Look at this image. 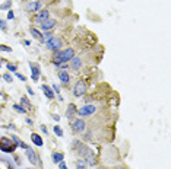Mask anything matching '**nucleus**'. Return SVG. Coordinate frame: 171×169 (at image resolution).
<instances>
[{
  "mask_svg": "<svg viewBox=\"0 0 171 169\" xmlns=\"http://www.w3.org/2000/svg\"><path fill=\"white\" fill-rule=\"evenodd\" d=\"M3 79H5V80H6L7 83H12V76H10V74H9V73H5V74H3Z\"/></svg>",
  "mask_w": 171,
  "mask_h": 169,
  "instance_id": "31",
  "label": "nucleus"
},
{
  "mask_svg": "<svg viewBox=\"0 0 171 169\" xmlns=\"http://www.w3.org/2000/svg\"><path fill=\"white\" fill-rule=\"evenodd\" d=\"M51 89H53V92H56L57 95H60V88H59L57 85H53V88H51Z\"/></svg>",
  "mask_w": 171,
  "mask_h": 169,
  "instance_id": "34",
  "label": "nucleus"
},
{
  "mask_svg": "<svg viewBox=\"0 0 171 169\" xmlns=\"http://www.w3.org/2000/svg\"><path fill=\"white\" fill-rule=\"evenodd\" d=\"M75 57V50L67 48V50H57L53 53V64H59V63H67Z\"/></svg>",
  "mask_w": 171,
  "mask_h": 169,
  "instance_id": "1",
  "label": "nucleus"
},
{
  "mask_svg": "<svg viewBox=\"0 0 171 169\" xmlns=\"http://www.w3.org/2000/svg\"><path fill=\"white\" fill-rule=\"evenodd\" d=\"M76 114H78L76 105H75V103H69V105H67V109H66V117L69 118V120H72Z\"/></svg>",
  "mask_w": 171,
  "mask_h": 169,
  "instance_id": "13",
  "label": "nucleus"
},
{
  "mask_svg": "<svg viewBox=\"0 0 171 169\" xmlns=\"http://www.w3.org/2000/svg\"><path fill=\"white\" fill-rule=\"evenodd\" d=\"M26 92H28V93H29V95H31V96H35V92H34V91H32V89H31V88H29V86H28V88H26Z\"/></svg>",
  "mask_w": 171,
  "mask_h": 169,
  "instance_id": "37",
  "label": "nucleus"
},
{
  "mask_svg": "<svg viewBox=\"0 0 171 169\" xmlns=\"http://www.w3.org/2000/svg\"><path fill=\"white\" fill-rule=\"evenodd\" d=\"M86 166H88V165H86V162L84 159H79L78 163H76V169H88Z\"/></svg>",
  "mask_w": 171,
  "mask_h": 169,
  "instance_id": "24",
  "label": "nucleus"
},
{
  "mask_svg": "<svg viewBox=\"0 0 171 169\" xmlns=\"http://www.w3.org/2000/svg\"><path fill=\"white\" fill-rule=\"evenodd\" d=\"M26 124H29V126H32L34 122H32V120H31V118H26Z\"/></svg>",
  "mask_w": 171,
  "mask_h": 169,
  "instance_id": "39",
  "label": "nucleus"
},
{
  "mask_svg": "<svg viewBox=\"0 0 171 169\" xmlns=\"http://www.w3.org/2000/svg\"><path fill=\"white\" fill-rule=\"evenodd\" d=\"M15 74H16V77H18L19 80H22V82H25V80H26V77H25L24 74H21V73H15Z\"/></svg>",
  "mask_w": 171,
  "mask_h": 169,
  "instance_id": "35",
  "label": "nucleus"
},
{
  "mask_svg": "<svg viewBox=\"0 0 171 169\" xmlns=\"http://www.w3.org/2000/svg\"><path fill=\"white\" fill-rule=\"evenodd\" d=\"M6 67H7V70H9V72H12V73L18 72V66H16V64H10V63H7Z\"/></svg>",
  "mask_w": 171,
  "mask_h": 169,
  "instance_id": "26",
  "label": "nucleus"
},
{
  "mask_svg": "<svg viewBox=\"0 0 171 169\" xmlns=\"http://www.w3.org/2000/svg\"><path fill=\"white\" fill-rule=\"evenodd\" d=\"M7 19H15V13H13V10H7Z\"/></svg>",
  "mask_w": 171,
  "mask_h": 169,
  "instance_id": "33",
  "label": "nucleus"
},
{
  "mask_svg": "<svg viewBox=\"0 0 171 169\" xmlns=\"http://www.w3.org/2000/svg\"><path fill=\"white\" fill-rule=\"evenodd\" d=\"M95 111H97V108L92 103H88V105L78 109V115H80V117H88V115H92Z\"/></svg>",
  "mask_w": 171,
  "mask_h": 169,
  "instance_id": "8",
  "label": "nucleus"
},
{
  "mask_svg": "<svg viewBox=\"0 0 171 169\" xmlns=\"http://www.w3.org/2000/svg\"><path fill=\"white\" fill-rule=\"evenodd\" d=\"M43 7V3L41 2H28L25 5V10L26 12H35V10H40Z\"/></svg>",
  "mask_w": 171,
  "mask_h": 169,
  "instance_id": "10",
  "label": "nucleus"
},
{
  "mask_svg": "<svg viewBox=\"0 0 171 169\" xmlns=\"http://www.w3.org/2000/svg\"><path fill=\"white\" fill-rule=\"evenodd\" d=\"M57 99H59V101L61 102V101H63V96H61V95H57Z\"/></svg>",
  "mask_w": 171,
  "mask_h": 169,
  "instance_id": "40",
  "label": "nucleus"
},
{
  "mask_svg": "<svg viewBox=\"0 0 171 169\" xmlns=\"http://www.w3.org/2000/svg\"><path fill=\"white\" fill-rule=\"evenodd\" d=\"M70 61H72V69L73 70H79L80 67H82V60H80L79 57H73Z\"/></svg>",
  "mask_w": 171,
  "mask_h": 169,
  "instance_id": "20",
  "label": "nucleus"
},
{
  "mask_svg": "<svg viewBox=\"0 0 171 169\" xmlns=\"http://www.w3.org/2000/svg\"><path fill=\"white\" fill-rule=\"evenodd\" d=\"M31 140H32V143H34L35 146H38V147H41V146H43V137H41L40 134L32 133L31 134Z\"/></svg>",
  "mask_w": 171,
  "mask_h": 169,
  "instance_id": "18",
  "label": "nucleus"
},
{
  "mask_svg": "<svg viewBox=\"0 0 171 169\" xmlns=\"http://www.w3.org/2000/svg\"><path fill=\"white\" fill-rule=\"evenodd\" d=\"M57 165H59V169H69V168H67V165L64 163V160H61V162L57 163Z\"/></svg>",
  "mask_w": 171,
  "mask_h": 169,
  "instance_id": "32",
  "label": "nucleus"
},
{
  "mask_svg": "<svg viewBox=\"0 0 171 169\" xmlns=\"http://www.w3.org/2000/svg\"><path fill=\"white\" fill-rule=\"evenodd\" d=\"M21 105H22L26 111H31V109H32V105H31V102L28 101V98H26V96L21 98Z\"/></svg>",
  "mask_w": 171,
  "mask_h": 169,
  "instance_id": "21",
  "label": "nucleus"
},
{
  "mask_svg": "<svg viewBox=\"0 0 171 169\" xmlns=\"http://www.w3.org/2000/svg\"><path fill=\"white\" fill-rule=\"evenodd\" d=\"M56 25H57V22H56V19H45V21H43V22H40V28L44 31V32H47V31H51L53 28H54Z\"/></svg>",
  "mask_w": 171,
  "mask_h": 169,
  "instance_id": "9",
  "label": "nucleus"
},
{
  "mask_svg": "<svg viewBox=\"0 0 171 169\" xmlns=\"http://www.w3.org/2000/svg\"><path fill=\"white\" fill-rule=\"evenodd\" d=\"M72 147H73V150L78 153V156H80V157H84L86 155V152L89 150V147L86 145H84L82 141H79V140H73Z\"/></svg>",
  "mask_w": 171,
  "mask_h": 169,
  "instance_id": "4",
  "label": "nucleus"
},
{
  "mask_svg": "<svg viewBox=\"0 0 171 169\" xmlns=\"http://www.w3.org/2000/svg\"><path fill=\"white\" fill-rule=\"evenodd\" d=\"M40 128H41V131H43L44 134L49 133V131H47V126H45V124H41V127H40Z\"/></svg>",
  "mask_w": 171,
  "mask_h": 169,
  "instance_id": "36",
  "label": "nucleus"
},
{
  "mask_svg": "<svg viewBox=\"0 0 171 169\" xmlns=\"http://www.w3.org/2000/svg\"><path fill=\"white\" fill-rule=\"evenodd\" d=\"M0 61H5V60H3V58H2V57H0Z\"/></svg>",
  "mask_w": 171,
  "mask_h": 169,
  "instance_id": "41",
  "label": "nucleus"
},
{
  "mask_svg": "<svg viewBox=\"0 0 171 169\" xmlns=\"http://www.w3.org/2000/svg\"><path fill=\"white\" fill-rule=\"evenodd\" d=\"M51 159H53V162H54V163H60L61 160L64 159V155H63V153H60V152H53Z\"/></svg>",
  "mask_w": 171,
  "mask_h": 169,
  "instance_id": "19",
  "label": "nucleus"
},
{
  "mask_svg": "<svg viewBox=\"0 0 171 169\" xmlns=\"http://www.w3.org/2000/svg\"><path fill=\"white\" fill-rule=\"evenodd\" d=\"M88 91V85H86L85 80H79V82H76V85L73 86V96L75 98H80L84 96Z\"/></svg>",
  "mask_w": 171,
  "mask_h": 169,
  "instance_id": "3",
  "label": "nucleus"
},
{
  "mask_svg": "<svg viewBox=\"0 0 171 169\" xmlns=\"http://www.w3.org/2000/svg\"><path fill=\"white\" fill-rule=\"evenodd\" d=\"M49 18H50V12L47 9H43V10H40L38 15L35 16V21L40 24V22H43V21H45V19H49Z\"/></svg>",
  "mask_w": 171,
  "mask_h": 169,
  "instance_id": "14",
  "label": "nucleus"
},
{
  "mask_svg": "<svg viewBox=\"0 0 171 169\" xmlns=\"http://www.w3.org/2000/svg\"><path fill=\"white\" fill-rule=\"evenodd\" d=\"M57 69H60V70H66L67 69V63H59V64H54Z\"/></svg>",
  "mask_w": 171,
  "mask_h": 169,
  "instance_id": "30",
  "label": "nucleus"
},
{
  "mask_svg": "<svg viewBox=\"0 0 171 169\" xmlns=\"http://www.w3.org/2000/svg\"><path fill=\"white\" fill-rule=\"evenodd\" d=\"M53 131H54V134L57 136V137H63V130H61V127L54 126V128H53Z\"/></svg>",
  "mask_w": 171,
  "mask_h": 169,
  "instance_id": "25",
  "label": "nucleus"
},
{
  "mask_svg": "<svg viewBox=\"0 0 171 169\" xmlns=\"http://www.w3.org/2000/svg\"><path fill=\"white\" fill-rule=\"evenodd\" d=\"M41 89H43L44 95L47 96V99H53V98H54V92H53V89H51L50 86H47V85H41Z\"/></svg>",
  "mask_w": 171,
  "mask_h": 169,
  "instance_id": "16",
  "label": "nucleus"
},
{
  "mask_svg": "<svg viewBox=\"0 0 171 169\" xmlns=\"http://www.w3.org/2000/svg\"><path fill=\"white\" fill-rule=\"evenodd\" d=\"M45 45L51 51H57V50L61 48V39L60 38H56V36H51L49 41H45Z\"/></svg>",
  "mask_w": 171,
  "mask_h": 169,
  "instance_id": "6",
  "label": "nucleus"
},
{
  "mask_svg": "<svg viewBox=\"0 0 171 169\" xmlns=\"http://www.w3.org/2000/svg\"><path fill=\"white\" fill-rule=\"evenodd\" d=\"M84 160L86 162V165H91V166H94L95 163H97V159H95V155L92 153V150L89 149V150L86 152V155L84 156Z\"/></svg>",
  "mask_w": 171,
  "mask_h": 169,
  "instance_id": "12",
  "label": "nucleus"
},
{
  "mask_svg": "<svg viewBox=\"0 0 171 169\" xmlns=\"http://www.w3.org/2000/svg\"><path fill=\"white\" fill-rule=\"evenodd\" d=\"M10 139L15 141V145H16V146H21V143H22V140L19 139L18 136H15V134H12V136H10Z\"/></svg>",
  "mask_w": 171,
  "mask_h": 169,
  "instance_id": "27",
  "label": "nucleus"
},
{
  "mask_svg": "<svg viewBox=\"0 0 171 169\" xmlns=\"http://www.w3.org/2000/svg\"><path fill=\"white\" fill-rule=\"evenodd\" d=\"M70 127H72L73 133H84L85 131V121L82 120V118H75L70 122Z\"/></svg>",
  "mask_w": 171,
  "mask_h": 169,
  "instance_id": "5",
  "label": "nucleus"
},
{
  "mask_svg": "<svg viewBox=\"0 0 171 169\" xmlns=\"http://www.w3.org/2000/svg\"><path fill=\"white\" fill-rule=\"evenodd\" d=\"M12 7V0H5L3 5H0V10H10Z\"/></svg>",
  "mask_w": 171,
  "mask_h": 169,
  "instance_id": "22",
  "label": "nucleus"
},
{
  "mask_svg": "<svg viewBox=\"0 0 171 169\" xmlns=\"http://www.w3.org/2000/svg\"><path fill=\"white\" fill-rule=\"evenodd\" d=\"M0 66H2V64H0Z\"/></svg>",
  "mask_w": 171,
  "mask_h": 169,
  "instance_id": "42",
  "label": "nucleus"
},
{
  "mask_svg": "<svg viewBox=\"0 0 171 169\" xmlns=\"http://www.w3.org/2000/svg\"><path fill=\"white\" fill-rule=\"evenodd\" d=\"M16 147L18 146L15 145V141L10 137H0V150L2 152H5V153H13Z\"/></svg>",
  "mask_w": 171,
  "mask_h": 169,
  "instance_id": "2",
  "label": "nucleus"
},
{
  "mask_svg": "<svg viewBox=\"0 0 171 169\" xmlns=\"http://www.w3.org/2000/svg\"><path fill=\"white\" fill-rule=\"evenodd\" d=\"M12 108L15 109L16 112H19V114H26V109H25L24 107H22V105H19V103H15Z\"/></svg>",
  "mask_w": 171,
  "mask_h": 169,
  "instance_id": "23",
  "label": "nucleus"
},
{
  "mask_svg": "<svg viewBox=\"0 0 171 169\" xmlns=\"http://www.w3.org/2000/svg\"><path fill=\"white\" fill-rule=\"evenodd\" d=\"M29 32H31V35L34 36L35 39H38L40 42H45V41H44V35L41 34V32H40V31L37 29V28H31Z\"/></svg>",
  "mask_w": 171,
  "mask_h": 169,
  "instance_id": "17",
  "label": "nucleus"
},
{
  "mask_svg": "<svg viewBox=\"0 0 171 169\" xmlns=\"http://www.w3.org/2000/svg\"><path fill=\"white\" fill-rule=\"evenodd\" d=\"M53 120H54V121H60V115H59V114H53Z\"/></svg>",
  "mask_w": 171,
  "mask_h": 169,
  "instance_id": "38",
  "label": "nucleus"
},
{
  "mask_svg": "<svg viewBox=\"0 0 171 169\" xmlns=\"http://www.w3.org/2000/svg\"><path fill=\"white\" fill-rule=\"evenodd\" d=\"M57 76H59V79H60L61 83L67 85L69 82H70V76H69V73H67L66 70H60V72L57 73Z\"/></svg>",
  "mask_w": 171,
  "mask_h": 169,
  "instance_id": "15",
  "label": "nucleus"
},
{
  "mask_svg": "<svg viewBox=\"0 0 171 169\" xmlns=\"http://www.w3.org/2000/svg\"><path fill=\"white\" fill-rule=\"evenodd\" d=\"M6 29H7V24H6V21L0 19V31H6Z\"/></svg>",
  "mask_w": 171,
  "mask_h": 169,
  "instance_id": "29",
  "label": "nucleus"
},
{
  "mask_svg": "<svg viewBox=\"0 0 171 169\" xmlns=\"http://www.w3.org/2000/svg\"><path fill=\"white\" fill-rule=\"evenodd\" d=\"M29 69H31V72H32V74H31L32 80H34V82H38V79H40V76H41V67H40V64H38V63H32V61H31V63H29Z\"/></svg>",
  "mask_w": 171,
  "mask_h": 169,
  "instance_id": "7",
  "label": "nucleus"
},
{
  "mask_svg": "<svg viewBox=\"0 0 171 169\" xmlns=\"http://www.w3.org/2000/svg\"><path fill=\"white\" fill-rule=\"evenodd\" d=\"M26 157H28V160L32 163V166H35V165L40 162V160H38V155L32 150L31 147H28V149H26Z\"/></svg>",
  "mask_w": 171,
  "mask_h": 169,
  "instance_id": "11",
  "label": "nucleus"
},
{
  "mask_svg": "<svg viewBox=\"0 0 171 169\" xmlns=\"http://www.w3.org/2000/svg\"><path fill=\"white\" fill-rule=\"evenodd\" d=\"M0 51H5V53H10V51H12V48H10L9 45H5V44H2V45H0Z\"/></svg>",
  "mask_w": 171,
  "mask_h": 169,
  "instance_id": "28",
  "label": "nucleus"
}]
</instances>
